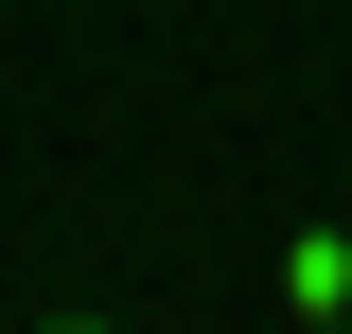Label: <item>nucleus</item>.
<instances>
[{
	"instance_id": "obj_1",
	"label": "nucleus",
	"mask_w": 352,
	"mask_h": 334,
	"mask_svg": "<svg viewBox=\"0 0 352 334\" xmlns=\"http://www.w3.org/2000/svg\"><path fill=\"white\" fill-rule=\"evenodd\" d=\"M282 299H300V334H352V229H300L282 247Z\"/></svg>"
},
{
	"instance_id": "obj_2",
	"label": "nucleus",
	"mask_w": 352,
	"mask_h": 334,
	"mask_svg": "<svg viewBox=\"0 0 352 334\" xmlns=\"http://www.w3.org/2000/svg\"><path fill=\"white\" fill-rule=\"evenodd\" d=\"M36 334H124V317H36Z\"/></svg>"
}]
</instances>
